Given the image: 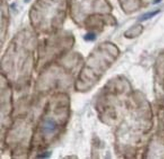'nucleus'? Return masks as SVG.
<instances>
[{
  "label": "nucleus",
  "mask_w": 164,
  "mask_h": 159,
  "mask_svg": "<svg viewBox=\"0 0 164 159\" xmlns=\"http://www.w3.org/2000/svg\"><path fill=\"white\" fill-rule=\"evenodd\" d=\"M95 38H96V35L94 33H89V34L85 36V40H94Z\"/></svg>",
  "instance_id": "obj_3"
},
{
  "label": "nucleus",
  "mask_w": 164,
  "mask_h": 159,
  "mask_svg": "<svg viewBox=\"0 0 164 159\" xmlns=\"http://www.w3.org/2000/svg\"><path fill=\"white\" fill-rule=\"evenodd\" d=\"M57 129V123L53 118H47L43 121L41 126V132L43 135L51 136L55 134Z\"/></svg>",
  "instance_id": "obj_1"
},
{
  "label": "nucleus",
  "mask_w": 164,
  "mask_h": 159,
  "mask_svg": "<svg viewBox=\"0 0 164 159\" xmlns=\"http://www.w3.org/2000/svg\"><path fill=\"white\" fill-rule=\"evenodd\" d=\"M51 153H45V154H41L38 156V158H48L50 156Z\"/></svg>",
  "instance_id": "obj_4"
},
{
  "label": "nucleus",
  "mask_w": 164,
  "mask_h": 159,
  "mask_svg": "<svg viewBox=\"0 0 164 159\" xmlns=\"http://www.w3.org/2000/svg\"><path fill=\"white\" fill-rule=\"evenodd\" d=\"M161 10L158 9V10H154V11H151V12H148V13H145V15H143L141 18H140V21H145V20H148L152 17H154L155 15H157Z\"/></svg>",
  "instance_id": "obj_2"
}]
</instances>
